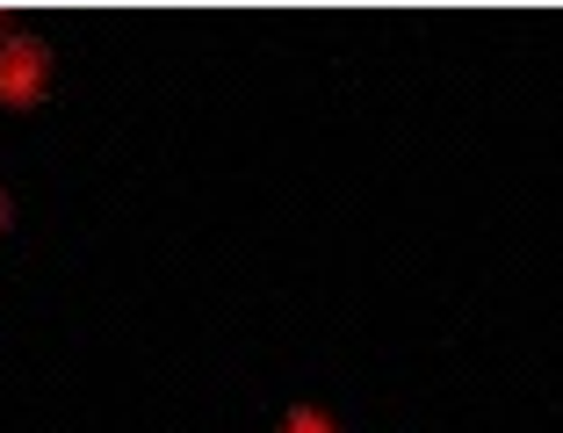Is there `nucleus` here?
I'll return each mask as SVG.
<instances>
[{
  "label": "nucleus",
  "instance_id": "nucleus-2",
  "mask_svg": "<svg viewBox=\"0 0 563 433\" xmlns=\"http://www.w3.org/2000/svg\"><path fill=\"white\" fill-rule=\"evenodd\" d=\"M282 433H340V426H332V419L318 412V404H297V412H289V426H282Z\"/></svg>",
  "mask_w": 563,
  "mask_h": 433
},
{
  "label": "nucleus",
  "instance_id": "nucleus-4",
  "mask_svg": "<svg viewBox=\"0 0 563 433\" xmlns=\"http://www.w3.org/2000/svg\"><path fill=\"white\" fill-rule=\"evenodd\" d=\"M0 15H8V8H0Z\"/></svg>",
  "mask_w": 563,
  "mask_h": 433
},
{
  "label": "nucleus",
  "instance_id": "nucleus-3",
  "mask_svg": "<svg viewBox=\"0 0 563 433\" xmlns=\"http://www.w3.org/2000/svg\"><path fill=\"white\" fill-rule=\"evenodd\" d=\"M0 224H8V202H0Z\"/></svg>",
  "mask_w": 563,
  "mask_h": 433
},
{
  "label": "nucleus",
  "instance_id": "nucleus-1",
  "mask_svg": "<svg viewBox=\"0 0 563 433\" xmlns=\"http://www.w3.org/2000/svg\"><path fill=\"white\" fill-rule=\"evenodd\" d=\"M44 87H51V51L36 36H8L0 44V101L30 109V101H44Z\"/></svg>",
  "mask_w": 563,
  "mask_h": 433
}]
</instances>
